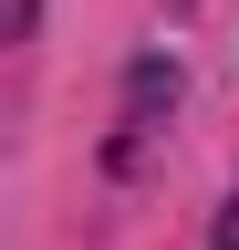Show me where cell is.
Instances as JSON below:
<instances>
[{"instance_id":"3957f363","label":"cell","mask_w":239,"mask_h":250,"mask_svg":"<svg viewBox=\"0 0 239 250\" xmlns=\"http://www.w3.org/2000/svg\"><path fill=\"white\" fill-rule=\"evenodd\" d=\"M208 250H239V229H219V240H208Z\"/></svg>"},{"instance_id":"7a4b0ae2","label":"cell","mask_w":239,"mask_h":250,"mask_svg":"<svg viewBox=\"0 0 239 250\" xmlns=\"http://www.w3.org/2000/svg\"><path fill=\"white\" fill-rule=\"evenodd\" d=\"M42 21V0H11V42H21V31H32Z\"/></svg>"},{"instance_id":"6da1fadb","label":"cell","mask_w":239,"mask_h":250,"mask_svg":"<svg viewBox=\"0 0 239 250\" xmlns=\"http://www.w3.org/2000/svg\"><path fill=\"white\" fill-rule=\"evenodd\" d=\"M156 104H177V62H166V52H146L135 73H125V136H114V167H125V156H135V136L156 125Z\"/></svg>"},{"instance_id":"277c9868","label":"cell","mask_w":239,"mask_h":250,"mask_svg":"<svg viewBox=\"0 0 239 250\" xmlns=\"http://www.w3.org/2000/svg\"><path fill=\"white\" fill-rule=\"evenodd\" d=\"M177 11H198V0H177Z\"/></svg>"}]
</instances>
